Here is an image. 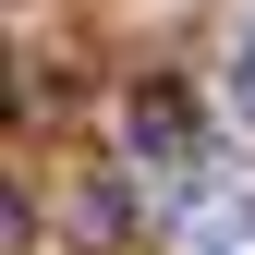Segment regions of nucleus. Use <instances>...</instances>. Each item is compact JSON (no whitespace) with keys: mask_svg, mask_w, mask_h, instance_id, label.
<instances>
[]
</instances>
